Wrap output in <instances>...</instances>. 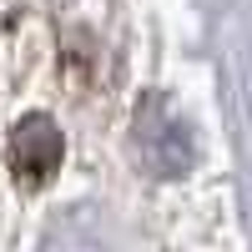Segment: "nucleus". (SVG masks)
<instances>
[{"mask_svg": "<svg viewBox=\"0 0 252 252\" xmlns=\"http://www.w3.org/2000/svg\"><path fill=\"white\" fill-rule=\"evenodd\" d=\"M136 152L157 177H182L192 166V136L161 101H152L146 111H136Z\"/></svg>", "mask_w": 252, "mask_h": 252, "instance_id": "1", "label": "nucleus"}, {"mask_svg": "<svg viewBox=\"0 0 252 252\" xmlns=\"http://www.w3.org/2000/svg\"><path fill=\"white\" fill-rule=\"evenodd\" d=\"M61 152L66 146H61V131L51 116H26L10 131V166L20 182H46L61 166Z\"/></svg>", "mask_w": 252, "mask_h": 252, "instance_id": "2", "label": "nucleus"}]
</instances>
